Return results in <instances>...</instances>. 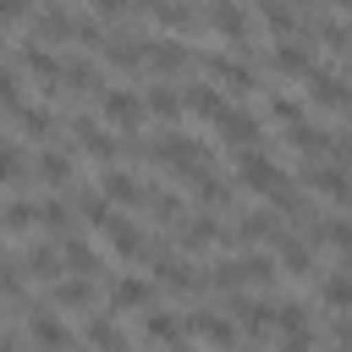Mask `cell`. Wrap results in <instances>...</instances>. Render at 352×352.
<instances>
[{
    "label": "cell",
    "mask_w": 352,
    "mask_h": 352,
    "mask_svg": "<svg viewBox=\"0 0 352 352\" xmlns=\"http://www.w3.org/2000/svg\"><path fill=\"white\" fill-rule=\"evenodd\" d=\"M82 341H88V346H121V330H116L110 319H94V324L82 330Z\"/></svg>",
    "instance_id": "836d02e7"
},
{
    "label": "cell",
    "mask_w": 352,
    "mask_h": 352,
    "mask_svg": "<svg viewBox=\"0 0 352 352\" xmlns=\"http://www.w3.org/2000/svg\"><path fill=\"white\" fill-rule=\"evenodd\" d=\"M143 66H154L160 77H170V72H187V66H192V50H182L176 38H154V44H148V60H143Z\"/></svg>",
    "instance_id": "52a82bcc"
},
{
    "label": "cell",
    "mask_w": 352,
    "mask_h": 352,
    "mask_svg": "<svg viewBox=\"0 0 352 352\" xmlns=\"http://www.w3.org/2000/svg\"><path fill=\"white\" fill-rule=\"evenodd\" d=\"M324 242H336L341 253H352V226H341V220H330V226H324Z\"/></svg>",
    "instance_id": "f35d334b"
},
{
    "label": "cell",
    "mask_w": 352,
    "mask_h": 352,
    "mask_svg": "<svg viewBox=\"0 0 352 352\" xmlns=\"http://www.w3.org/2000/svg\"><path fill=\"white\" fill-rule=\"evenodd\" d=\"M302 82H308V99H314V104H324V110H352V94H346V82H341L336 72L314 66Z\"/></svg>",
    "instance_id": "277c9868"
},
{
    "label": "cell",
    "mask_w": 352,
    "mask_h": 352,
    "mask_svg": "<svg viewBox=\"0 0 352 352\" xmlns=\"http://www.w3.org/2000/svg\"><path fill=\"white\" fill-rule=\"evenodd\" d=\"M336 6H341V11H352V0H336Z\"/></svg>",
    "instance_id": "60d3db41"
},
{
    "label": "cell",
    "mask_w": 352,
    "mask_h": 352,
    "mask_svg": "<svg viewBox=\"0 0 352 352\" xmlns=\"http://www.w3.org/2000/svg\"><path fill=\"white\" fill-rule=\"evenodd\" d=\"M270 66L286 72V77H308V72H314V50H308V44H275Z\"/></svg>",
    "instance_id": "7c38bea8"
},
{
    "label": "cell",
    "mask_w": 352,
    "mask_h": 352,
    "mask_svg": "<svg viewBox=\"0 0 352 352\" xmlns=\"http://www.w3.org/2000/svg\"><path fill=\"white\" fill-rule=\"evenodd\" d=\"M55 302H60V308H77V302H94V280H66V286H55Z\"/></svg>",
    "instance_id": "1f68e13d"
},
{
    "label": "cell",
    "mask_w": 352,
    "mask_h": 352,
    "mask_svg": "<svg viewBox=\"0 0 352 352\" xmlns=\"http://www.w3.org/2000/svg\"><path fill=\"white\" fill-rule=\"evenodd\" d=\"M60 253H66V270H72V275H94V270H99V253H94L88 242H66Z\"/></svg>",
    "instance_id": "4316f807"
},
{
    "label": "cell",
    "mask_w": 352,
    "mask_h": 352,
    "mask_svg": "<svg viewBox=\"0 0 352 352\" xmlns=\"http://www.w3.org/2000/svg\"><path fill=\"white\" fill-rule=\"evenodd\" d=\"M143 341H170V346H182L187 330H182V319H170V314H148V319H143Z\"/></svg>",
    "instance_id": "ffe728a7"
},
{
    "label": "cell",
    "mask_w": 352,
    "mask_h": 352,
    "mask_svg": "<svg viewBox=\"0 0 352 352\" xmlns=\"http://www.w3.org/2000/svg\"><path fill=\"white\" fill-rule=\"evenodd\" d=\"M214 126H220V138H226L231 148H253V143H258V121H253L248 110H226Z\"/></svg>",
    "instance_id": "ba28073f"
},
{
    "label": "cell",
    "mask_w": 352,
    "mask_h": 352,
    "mask_svg": "<svg viewBox=\"0 0 352 352\" xmlns=\"http://www.w3.org/2000/svg\"><path fill=\"white\" fill-rule=\"evenodd\" d=\"M204 66H209V77H214V82H226V88H236V94H242V88H253V72H248V66H236L231 55H204Z\"/></svg>",
    "instance_id": "9a60e30c"
},
{
    "label": "cell",
    "mask_w": 352,
    "mask_h": 352,
    "mask_svg": "<svg viewBox=\"0 0 352 352\" xmlns=\"http://www.w3.org/2000/svg\"><path fill=\"white\" fill-rule=\"evenodd\" d=\"M275 319H280V341H292V346L314 341V330H308V308H302V302H275Z\"/></svg>",
    "instance_id": "8fae6325"
},
{
    "label": "cell",
    "mask_w": 352,
    "mask_h": 352,
    "mask_svg": "<svg viewBox=\"0 0 352 352\" xmlns=\"http://www.w3.org/2000/svg\"><path fill=\"white\" fill-rule=\"evenodd\" d=\"M66 82H72V88H99V72H94V66H77V60H72V66H66Z\"/></svg>",
    "instance_id": "74e56055"
},
{
    "label": "cell",
    "mask_w": 352,
    "mask_h": 352,
    "mask_svg": "<svg viewBox=\"0 0 352 352\" xmlns=\"http://www.w3.org/2000/svg\"><path fill=\"white\" fill-rule=\"evenodd\" d=\"M198 341H236V330L226 324V319H214V314H192V324H187Z\"/></svg>",
    "instance_id": "d4e9b609"
},
{
    "label": "cell",
    "mask_w": 352,
    "mask_h": 352,
    "mask_svg": "<svg viewBox=\"0 0 352 352\" xmlns=\"http://www.w3.org/2000/svg\"><path fill=\"white\" fill-rule=\"evenodd\" d=\"M242 187H253V192H280L286 187V170L275 165V160H264L258 148H242Z\"/></svg>",
    "instance_id": "3957f363"
},
{
    "label": "cell",
    "mask_w": 352,
    "mask_h": 352,
    "mask_svg": "<svg viewBox=\"0 0 352 352\" xmlns=\"http://www.w3.org/2000/svg\"><path fill=\"white\" fill-rule=\"evenodd\" d=\"M104 60L126 72V66H143V60H148V50H138V44H126V38H110V50H104Z\"/></svg>",
    "instance_id": "f1b7e54d"
},
{
    "label": "cell",
    "mask_w": 352,
    "mask_h": 352,
    "mask_svg": "<svg viewBox=\"0 0 352 352\" xmlns=\"http://www.w3.org/2000/svg\"><path fill=\"white\" fill-rule=\"evenodd\" d=\"M280 270L286 275H308L314 264H308V248L297 242V236H280Z\"/></svg>",
    "instance_id": "83f0119b"
},
{
    "label": "cell",
    "mask_w": 352,
    "mask_h": 352,
    "mask_svg": "<svg viewBox=\"0 0 352 352\" xmlns=\"http://www.w3.org/2000/svg\"><path fill=\"white\" fill-rule=\"evenodd\" d=\"M33 176H38V187H66V176H72V160H66V154H55V148H38V160H33Z\"/></svg>",
    "instance_id": "2e32d148"
},
{
    "label": "cell",
    "mask_w": 352,
    "mask_h": 352,
    "mask_svg": "<svg viewBox=\"0 0 352 352\" xmlns=\"http://www.w3.org/2000/svg\"><path fill=\"white\" fill-rule=\"evenodd\" d=\"M148 16H154L160 28H182V33L192 28V11H187L182 0H176V6H170V0H148Z\"/></svg>",
    "instance_id": "603a6c76"
},
{
    "label": "cell",
    "mask_w": 352,
    "mask_h": 352,
    "mask_svg": "<svg viewBox=\"0 0 352 352\" xmlns=\"http://www.w3.org/2000/svg\"><path fill=\"white\" fill-rule=\"evenodd\" d=\"M99 231L110 236V248H116L121 258H138V253H143V231H138V226H126L121 214H110V220H104Z\"/></svg>",
    "instance_id": "4fadbf2b"
},
{
    "label": "cell",
    "mask_w": 352,
    "mask_h": 352,
    "mask_svg": "<svg viewBox=\"0 0 352 352\" xmlns=\"http://www.w3.org/2000/svg\"><path fill=\"white\" fill-rule=\"evenodd\" d=\"M143 99H148V116H160V121H170V116H182V99H176V94L165 88V82H160V88H148Z\"/></svg>",
    "instance_id": "f546056e"
},
{
    "label": "cell",
    "mask_w": 352,
    "mask_h": 352,
    "mask_svg": "<svg viewBox=\"0 0 352 352\" xmlns=\"http://www.w3.org/2000/svg\"><path fill=\"white\" fill-rule=\"evenodd\" d=\"M110 302H116V308H148V302H154V286L126 275V280H116V286H110Z\"/></svg>",
    "instance_id": "ac0fdd59"
},
{
    "label": "cell",
    "mask_w": 352,
    "mask_h": 352,
    "mask_svg": "<svg viewBox=\"0 0 352 352\" xmlns=\"http://www.w3.org/2000/svg\"><path fill=\"white\" fill-rule=\"evenodd\" d=\"M154 275H160L170 292H198V286H204V280H198L187 264H176V258H160V264H154Z\"/></svg>",
    "instance_id": "7402d4cb"
},
{
    "label": "cell",
    "mask_w": 352,
    "mask_h": 352,
    "mask_svg": "<svg viewBox=\"0 0 352 352\" xmlns=\"http://www.w3.org/2000/svg\"><path fill=\"white\" fill-rule=\"evenodd\" d=\"M346 270H352V253H346Z\"/></svg>",
    "instance_id": "b9f144b4"
},
{
    "label": "cell",
    "mask_w": 352,
    "mask_h": 352,
    "mask_svg": "<svg viewBox=\"0 0 352 352\" xmlns=\"http://www.w3.org/2000/svg\"><path fill=\"white\" fill-rule=\"evenodd\" d=\"M0 6H6V28H11V33L33 16V0H0Z\"/></svg>",
    "instance_id": "8d00e7d4"
},
{
    "label": "cell",
    "mask_w": 352,
    "mask_h": 352,
    "mask_svg": "<svg viewBox=\"0 0 352 352\" xmlns=\"http://www.w3.org/2000/svg\"><path fill=\"white\" fill-rule=\"evenodd\" d=\"M99 116L110 121V126H138L143 116H148V99H138L132 88H99Z\"/></svg>",
    "instance_id": "6da1fadb"
},
{
    "label": "cell",
    "mask_w": 352,
    "mask_h": 352,
    "mask_svg": "<svg viewBox=\"0 0 352 352\" xmlns=\"http://www.w3.org/2000/svg\"><path fill=\"white\" fill-rule=\"evenodd\" d=\"M258 236H275V214L270 209H253V214H242V226L226 231V242H258Z\"/></svg>",
    "instance_id": "e0dca14e"
},
{
    "label": "cell",
    "mask_w": 352,
    "mask_h": 352,
    "mask_svg": "<svg viewBox=\"0 0 352 352\" xmlns=\"http://www.w3.org/2000/svg\"><path fill=\"white\" fill-rule=\"evenodd\" d=\"M214 242H220V226H214V220L182 226V248H187V253H204V248H214Z\"/></svg>",
    "instance_id": "cb8c5ba5"
},
{
    "label": "cell",
    "mask_w": 352,
    "mask_h": 352,
    "mask_svg": "<svg viewBox=\"0 0 352 352\" xmlns=\"http://www.w3.org/2000/svg\"><path fill=\"white\" fill-rule=\"evenodd\" d=\"M286 143L302 148V154H330V138H324L319 126H308V121H292V126H286Z\"/></svg>",
    "instance_id": "d6986e66"
},
{
    "label": "cell",
    "mask_w": 352,
    "mask_h": 352,
    "mask_svg": "<svg viewBox=\"0 0 352 352\" xmlns=\"http://www.w3.org/2000/svg\"><path fill=\"white\" fill-rule=\"evenodd\" d=\"M270 275H275L270 253H248V258H236V264L214 270V286H220V292H236V286H253V280H264V286H270Z\"/></svg>",
    "instance_id": "7a4b0ae2"
},
{
    "label": "cell",
    "mask_w": 352,
    "mask_h": 352,
    "mask_svg": "<svg viewBox=\"0 0 352 352\" xmlns=\"http://www.w3.org/2000/svg\"><path fill=\"white\" fill-rule=\"evenodd\" d=\"M28 341H33V352H66V346H77V336H72L60 319H50V314H38V319L28 324Z\"/></svg>",
    "instance_id": "8992f818"
},
{
    "label": "cell",
    "mask_w": 352,
    "mask_h": 352,
    "mask_svg": "<svg viewBox=\"0 0 352 352\" xmlns=\"http://www.w3.org/2000/svg\"><path fill=\"white\" fill-rule=\"evenodd\" d=\"M209 22H214L231 44H242V38H248V22H242V6H236V0H214V6H209Z\"/></svg>",
    "instance_id": "5bb4252c"
},
{
    "label": "cell",
    "mask_w": 352,
    "mask_h": 352,
    "mask_svg": "<svg viewBox=\"0 0 352 352\" xmlns=\"http://www.w3.org/2000/svg\"><path fill=\"white\" fill-rule=\"evenodd\" d=\"M264 22H270L280 38H292V33H297V11H292L286 0H264Z\"/></svg>",
    "instance_id": "484cf974"
},
{
    "label": "cell",
    "mask_w": 352,
    "mask_h": 352,
    "mask_svg": "<svg viewBox=\"0 0 352 352\" xmlns=\"http://www.w3.org/2000/svg\"><path fill=\"white\" fill-rule=\"evenodd\" d=\"M324 302H330V308H352V270L324 280Z\"/></svg>",
    "instance_id": "d6a6232c"
},
{
    "label": "cell",
    "mask_w": 352,
    "mask_h": 352,
    "mask_svg": "<svg viewBox=\"0 0 352 352\" xmlns=\"http://www.w3.org/2000/svg\"><path fill=\"white\" fill-rule=\"evenodd\" d=\"M270 116H275V121H286V126H292V121H302V104H297V99H286V94H280V99H270Z\"/></svg>",
    "instance_id": "d590c367"
},
{
    "label": "cell",
    "mask_w": 352,
    "mask_h": 352,
    "mask_svg": "<svg viewBox=\"0 0 352 352\" xmlns=\"http://www.w3.org/2000/svg\"><path fill=\"white\" fill-rule=\"evenodd\" d=\"M94 11L110 22V16H121V11H126V0H94Z\"/></svg>",
    "instance_id": "ab89813d"
},
{
    "label": "cell",
    "mask_w": 352,
    "mask_h": 352,
    "mask_svg": "<svg viewBox=\"0 0 352 352\" xmlns=\"http://www.w3.org/2000/svg\"><path fill=\"white\" fill-rule=\"evenodd\" d=\"M77 143H82V148H88L94 160H116V138H104V132H94L88 121L77 126Z\"/></svg>",
    "instance_id": "4dcf8cb0"
},
{
    "label": "cell",
    "mask_w": 352,
    "mask_h": 352,
    "mask_svg": "<svg viewBox=\"0 0 352 352\" xmlns=\"http://www.w3.org/2000/svg\"><path fill=\"white\" fill-rule=\"evenodd\" d=\"M104 198H110V204H126V209H138V204H148L154 192H148L143 182L121 176V170H104Z\"/></svg>",
    "instance_id": "30bf717a"
},
{
    "label": "cell",
    "mask_w": 352,
    "mask_h": 352,
    "mask_svg": "<svg viewBox=\"0 0 352 352\" xmlns=\"http://www.w3.org/2000/svg\"><path fill=\"white\" fill-rule=\"evenodd\" d=\"M302 182H308L319 198H330V204H346V198H352V176H346L341 165H308Z\"/></svg>",
    "instance_id": "5b68a950"
},
{
    "label": "cell",
    "mask_w": 352,
    "mask_h": 352,
    "mask_svg": "<svg viewBox=\"0 0 352 352\" xmlns=\"http://www.w3.org/2000/svg\"><path fill=\"white\" fill-rule=\"evenodd\" d=\"M187 110H192V116H204V121H220L231 104H226V94H220L214 82H192V88H187Z\"/></svg>",
    "instance_id": "9c48e42d"
},
{
    "label": "cell",
    "mask_w": 352,
    "mask_h": 352,
    "mask_svg": "<svg viewBox=\"0 0 352 352\" xmlns=\"http://www.w3.org/2000/svg\"><path fill=\"white\" fill-rule=\"evenodd\" d=\"M60 264H66V253H55V248H33L22 270H28L33 280H55V275H60Z\"/></svg>",
    "instance_id": "44dd1931"
},
{
    "label": "cell",
    "mask_w": 352,
    "mask_h": 352,
    "mask_svg": "<svg viewBox=\"0 0 352 352\" xmlns=\"http://www.w3.org/2000/svg\"><path fill=\"white\" fill-rule=\"evenodd\" d=\"M38 226H44V231H60V226H66V204L44 198V204H38Z\"/></svg>",
    "instance_id": "e575fe53"
}]
</instances>
